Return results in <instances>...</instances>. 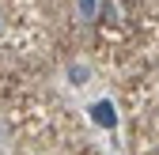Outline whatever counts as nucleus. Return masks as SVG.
<instances>
[{
    "label": "nucleus",
    "instance_id": "obj_1",
    "mask_svg": "<svg viewBox=\"0 0 159 155\" xmlns=\"http://www.w3.org/2000/svg\"><path fill=\"white\" fill-rule=\"evenodd\" d=\"M95 121H98V125H114V106L98 102V106H95Z\"/></svg>",
    "mask_w": 159,
    "mask_h": 155
}]
</instances>
